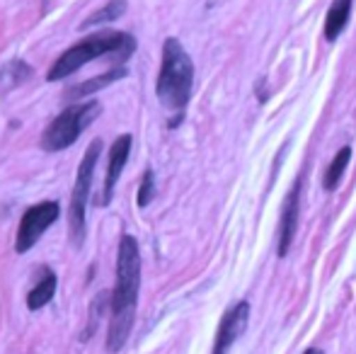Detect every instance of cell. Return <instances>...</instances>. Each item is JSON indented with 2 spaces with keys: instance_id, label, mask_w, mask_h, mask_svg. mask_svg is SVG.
Instances as JSON below:
<instances>
[{
  "instance_id": "cell-7",
  "label": "cell",
  "mask_w": 356,
  "mask_h": 354,
  "mask_svg": "<svg viewBox=\"0 0 356 354\" xmlns=\"http://www.w3.org/2000/svg\"><path fill=\"white\" fill-rule=\"evenodd\" d=\"M250 321V303L240 301L238 306H233L228 313L223 316L218 325V332H216V345H213V354H225L230 350L235 340L245 332Z\"/></svg>"
},
{
  "instance_id": "cell-3",
  "label": "cell",
  "mask_w": 356,
  "mask_h": 354,
  "mask_svg": "<svg viewBox=\"0 0 356 354\" xmlns=\"http://www.w3.org/2000/svg\"><path fill=\"white\" fill-rule=\"evenodd\" d=\"M194 86V63L189 54L177 39H165L163 47V63L158 73V99L170 109H184L192 97Z\"/></svg>"
},
{
  "instance_id": "cell-8",
  "label": "cell",
  "mask_w": 356,
  "mask_h": 354,
  "mask_svg": "<svg viewBox=\"0 0 356 354\" xmlns=\"http://www.w3.org/2000/svg\"><path fill=\"white\" fill-rule=\"evenodd\" d=\"M131 143L134 136L131 134H122L117 141L109 148V166H107V175H104V187H102V199H99V207L109 204V199L114 197V187H117L119 177H122V170L129 161V153H131Z\"/></svg>"
},
{
  "instance_id": "cell-13",
  "label": "cell",
  "mask_w": 356,
  "mask_h": 354,
  "mask_svg": "<svg viewBox=\"0 0 356 354\" xmlns=\"http://www.w3.org/2000/svg\"><path fill=\"white\" fill-rule=\"evenodd\" d=\"M124 13H127V0H109V3H104L102 10H97V13L85 19L83 29L97 27V24H104V22H114V19H119Z\"/></svg>"
},
{
  "instance_id": "cell-19",
  "label": "cell",
  "mask_w": 356,
  "mask_h": 354,
  "mask_svg": "<svg viewBox=\"0 0 356 354\" xmlns=\"http://www.w3.org/2000/svg\"><path fill=\"white\" fill-rule=\"evenodd\" d=\"M44 3H47V0H44Z\"/></svg>"
},
{
  "instance_id": "cell-11",
  "label": "cell",
  "mask_w": 356,
  "mask_h": 354,
  "mask_svg": "<svg viewBox=\"0 0 356 354\" xmlns=\"http://www.w3.org/2000/svg\"><path fill=\"white\" fill-rule=\"evenodd\" d=\"M29 76H32V68L24 61H19V58L8 61L0 68V95H8L13 88L22 86L24 81H29Z\"/></svg>"
},
{
  "instance_id": "cell-5",
  "label": "cell",
  "mask_w": 356,
  "mask_h": 354,
  "mask_svg": "<svg viewBox=\"0 0 356 354\" xmlns=\"http://www.w3.org/2000/svg\"><path fill=\"white\" fill-rule=\"evenodd\" d=\"M99 151H102V141L90 143L83 156V163L78 168V177H75L71 214H68V231H71V243L75 248H80L85 241V207H88V197H90V187H92V175H95V168H97Z\"/></svg>"
},
{
  "instance_id": "cell-18",
  "label": "cell",
  "mask_w": 356,
  "mask_h": 354,
  "mask_svg": "<svg viewBox=\"0 0 356 354\" xmlns=\"http://www.w3.org/2000/svg\"><path fill=\"white\" fill-rule=\"evenodd\" d=\"M303 354H323L320 350H308V352H303Z\"/></svg>"
},
{
  "instance_id": "cell-10",
  "label": "cell",
  "mask_w": 356,
  "mask_h": 354,
  "mask_svg": "<svg viewBox=\"0 0 356 354\" xmlns=\"http://www.w3.org/2000/svg\"><path fill=\"white\" fill-rule=\"evenodd\" d=\"M349 15H352V0H334L327 10V17H325V37L330 42L339 37L344 32L349 22Z\"/></svg>"
},
{
  "instance_id": "cell-9",
  "label": "cell",
  "mask_w": 356,
  "mask_h": 354,
  "mask_svg": "<svg viewBox=\"0 0 356 354\" xmlns=\"http://www.w3.org/2000/svg\"><path fill=\"white\" fill-rule=\"evenodd\" d=\"M298 192H300V184L296 182L291 187L282 209V221H279V257L289 255L291 246H293L296 228H298Z\"/></svg>"
},
{
  "instance_id": "cell-17",
  "label": "cell",
  "mask_w": 356,
  "mask_h": 354,
  "mask_svg": "<svg viewBox=\"0 0 356 354\" xmlns=\"http://www.w3.org/2000/svg\"><path fill=\"white\" fill-rule=\"evenodd\" d=\"M155 197V175L153 170H145V175L141 179V187H138V207H148Z\"/></svg>"
},
{
  "instance_id": "cell-6",
  "label": "cell",
  "mask_w": 356,
  "mask_h": 354,
  "mask_svg": "<svg viewBox=\"0 0 356 354\" xmlns=\"http://www.w3.org/2000/svg\"><path fill=\"white\" fill-rule=\"evenodd\" d=\"M58 214H61L58 202H42V204L29 207L27 211H24L22 221H19L17 238H15V250H17L19 255L32 250L39 243V238L44 236V231H47L51 223H56Z\"/></svg>"
},
{
  "instance_id": "cell-2",
  "label": "cell",
  "mask_w": 356,
  "mask_h": 354,
  "mask_svg": "<svg viewBox=\"0 0 356 354\" xmlns=\"http://www.w3.org/2000/svg\"><path fill=\"white\" fill-rule=\"evenodd\" d=\"M136 51V39L127 32H114V29H107V32H97L92 37L83 39L80 44H75L68 51H63L61 56L54 61L51 71L47 73V81H63V78L73 76L75 71L85 66V63L95 61L99 56H107V54H114L119 63L127 61L131 54Z\"/></svg>"
},
{
  "instance_id": "cell-4",
  "label": "cell",
  "mask_w": 356,
  "mask_h": 354,
  "mask_svg": "<svg viewBox=\"0 0 356 354\" xmlns=\"http://www.w3.org/2000/svg\"><path fill=\"white\" fill-rule=\"evenodd\" d=\"M102 112V104L97 99H88V102H80L68 107L66 112H61L42 134V148L49 153L63 151V148L73 146L80 138V134L95 122Z\"/></svg>"
},
{
  "instance_id": "cell-12",
  "label": "cell",
  "mask_w": 356,
  "mask_h": 354,
  "mask_svg": "<svg viewBox=\"0 0 356 354\" xmlns=\"http://www.w3.org/2000/svg\"><path fill=\"white\" fill-rule=\"evenodd\" d=\"M56 287H58L56 274L44 272L42 282H39L37 287L27 293V308H29V311H39V308L47 306V303L54 298V293H56Z\"/></svg>"
},
{
  "instance_id": "cell-15",
  "label": "cell",
  "mask_w": 356,
  "mask_h": 354,
  "mask_svg": "<svg viewBox=\"0 0 356 354\" xmlns=\"http://www.w3.org/2000/svg\"><path fill=\"white\" fill-rule=\"evenodd\" d=\"M349 158H352V148L344 146L342 151L334 156V161L330 163L327 172H325V189H327V192H332V189L337 187L339 177L344 175V170H347V166H349Z\"/></svg>"
},
{
  "instance_id": "cell-14",
  "label": "cell",
  "mask_w": 356,
  "mask_h": 354,
  "mask_svg": "<svg viewBox=\"0 0 356 354\" xmlns=\"http://www.w3.org/2000/svg\"><path fill=\"white\" fill-rule=\"evenodd\" d=\"M124 76H127V68H124V66H117V68H112V71H109V73H104V76L95 78V81L83 83V86H78V88L68 90V95H73V97H83V95L97 92L99 88H107L109 83L119 81V78H124Z\"/></svg>"
},
{
  "instance_id": "cell-16",
  "label": "cell",
  "mask_w": 356,
  "mask_h": 354,
  "mask_svg": "<svg viewBox=\"0 0 356 354\" xmlns=\"http://www.w3.org/2000/svg\"><path fill=\"white\" fill-rule=\"evenodd\" d=\"M104 301H107V291H102L97 298H95V303L90 306V318H88V328H85V337L95 335V330H97V323L99 318H102V306Z\"/></svg>"
},
{
  "instance_id": "cell-1",
  "label": "cell",
  "mask_w": 356,
  "mask_h": 354,
  "mask_svg": "<svg viewBox=\"0 0 356 354\" xmlns=\"http://www.w3.org/2000/svg\"><path fill=\"white\" fill-rule=\"evenodd\" d=\"M141 289V252L134 236H122L117 250V284L112 291V323L107 332V352H119L134 328Z\"/></svg>"
}]
</instances>
